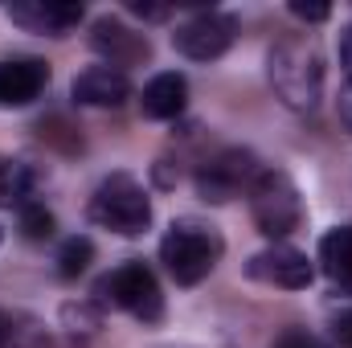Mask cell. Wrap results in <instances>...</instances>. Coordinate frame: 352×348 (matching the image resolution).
I'll return each instance as SVG.
<instances>
[{
	"instance_id": "2",
	"label": "cell",
	"mask_w": 352,
	"mask_h": 348,
	"mask_svg": "<svg viewBox=\"0 0 352 348\" xmlns=\"http://www.w3.org/2000/svg\"><path fill=\"white\" fill-rule=\"evenodd\" d=\"M226 242L213 226L197 221V217H180L168 226V234L160 238V262L180 287H197L221 259Z\"/></svg>"
},
{
	"instance_id": "8",
	"label": "cell",
	"mask_w": 352,
	"mask_h": 348,
	"mask_svg": "<svg viewBox=\"0 0 352 348\" xmlns=\"http://www.w3.org/2000/svg\"><path fill=\"white\" fill-rule=\"evenodd\" d=\"M90 45H94V54H102L107 66H115V70H123V66H140V62L152 58L148 37L135 33V29H127L119 17H98V21L90 25Z\"/></svg>"
},
{
	"instance_id": "3",
	"label": "cell",
	"mask_w": 352,
	"mask_h": 348,
	"mask_svg": "<svg viewBox=\"0 0 352 348\" xmlns=\"http://www.w3.org/2000/svg\"><path fill=\"white\" fill-rule=\"evenodd\" d=\"M94 299L98 307H119V312H131L140 324H160L164 320V295H160V283L152 274V266L140 259L123 262L115 270H107L98 283H94Z\"/></svg>"
},
{
	"instance_id": "4",
	"label": "cell",
	"mask_w": 352,
	"mask_h": 348,
	"mask_svg": "<svg viewBox=\"0 0 352 348\" xmlns=\"http://www.w3.org/2000/svg\"><path fill=\"white\" fill-rule=\"evenodd\" d=\"M90 221L119 238H140L152 226V201L135 176L111 173L90 197Z\"/></svg>"
},
{
	"instance_id": "17",
	"label": "cell",
	"mask_w": 352,
	"mask_h": 348,
	"mask_svg": "<svg viewBox=\"0 0 352 348\" xmlns=\"http://www.w3.org/2000/svg\"><path fill=\"white\" fill-rule=\"evenodd\" d=\"M62 320H66V324H70V332H74V336H78V332H94V328H98V312H94V307H87V303H66V307H62Z\"/></svg>"
},
{
	"instance_id": "21",
	"label": "cell",
	"mask_w": 352,
	"mask_h": 348,
	"mask_svg": "<svg viewBox=\"0 0 352 348\" xmlns=\"http://www.w3.org/2000/svg\"><path fill=\"white\" fill-rule=\"evenodd\" d=\"M274 348H328V345H324V340H316V336H307V332H287Z\"/></svg>"
},
{
	"instance_id": "19",
	"label": "cell",
	"mask_w": 352,
	"mask_h": 348,
	"mask_svg": "<svg viewBox=\"0 0 352 348\" xmlns=\"http://www.w3.org/2000/svg\"><path fill=\"white\" fill-rule=\"evenodd\" d=\"M332 340L340 348H352V307L340 312V316H332Z\"/></svg>"
},
{
	"instance_id": "12",
	"label": "cell",
	"mask_w": 352,
	"mask_h": 348,
	"mask_svg": "<svg viewBox=\"0 0 352 348\" xmlns=\"http://www.w3.org/2000/svg\"><path fill=\"white\" fill-rule=\"evenodd\" d=\"M70 90H74V102H82V107H119L131 98V78L102 62V66L82 70Z\"/></svg>"
},
{
	"instance_id": "18",
	"label": "cell",
	"mask_w": 352,
	"mask_h": 348,
	"mask_svg": "<svg viewBox=\"0 0 352 348\" xmlns=\"http://www.w3.org/2000/svg\"><path fill=\"white\" fill-rule=\"evenodd\" d=\"M291 17H299L303 25H320V21L332 17V8H328V4H303V0H291Z\"/></svg>"
},
{
	"instance_id": "24",
	"label": "cell",
	"mask_w": 352,
	"mask_h": 348,
	"mask_svg": "<svg viewBox=\"0 0 352 348\" xmlns=\"http://www.w3.org/2000/svg\"><path fill=\"white\" fill-rule=\"evenodd\" d=\"M8 320H12V316L0 312V348H8Z\"/></svg>"
},
{
	"instance_id": "10",
	"label": "cell",
	"mask_w": 352,
	"mask_h": 348,
	"mask_svg": "<svg viewBox=\"0 0 352 348\" xmlns=\"http://www.w3.org/2000/svg\"><path fill=\"white\" fill-rule=\"evenodd\" d=\"M8 17H12V25H21L25 33L66 37L70 29H78L82 4H70V0H16V4H8Z\"/></svg>"
},
{
	"instance_id": "26",
	"label": "cell",
	"mask_w": 352,
	"mask_h": 348,
	"mask_svg": "<svg viewBox=\"0 0 352 348\" xmlns=\"http://www.w3.org/2000/svg\"><path fill=\"white\" fill-rule=\"evenodd\" d=\"M0 242H4V230H0Z\"/></svg>"
},
{
	"instance_id": "5",
	"label": "cell",
	"mask_w": 352,
	"mask_h": 348,
	"mask_svg": "<svg viewBox=\"0 0 352 348\" xmlns=\"http://www.w3.org/2000/svg\"><path fill=\"white\" fill-rule=\"evenodd\" d=\"M246 197H250V217H254V226H258L263 238L278 242V238H287V234L299 230L303 201H299L295 180L283 168H263V173L254 176V184H250Z\"/></svg>"
},
{
	"instance_id": "16",
	"label": "cell",
	"mask_w": 352,
	"mask_h": 348,
	"mask_svg": "<svg viewBox=\"0 0 352 348\" xmlns=\"http://www.w3.org/2000/svg\"><path fill=\"white\" fill-rule=\"evenodd\" d=\"M54 230H58V221H54V213L45 205H37V201L21 205V234L29 242H45V238H54Z\"/></svg>"
},
{
	"instance_id": "7",
	"label": "cell",
	"mask_w": 352,
	"mask_h": 348,
	"mask_svg": "<svg viewBox=\"0 0 352 348\" xmlns=\"http://www.w3.org/2000/svg\"><path fill=\"white\" fill-rule=\"evenodd\" d=\"M263 173L258 164H254V156L250 152H242V148H234V152H221L217 160H209L201 173H197V193L205 197V201H234L238 193H250V184H254V176Z\"/></svg>"
},
{
	"instance_id": "13",
	"label": "cell",
	"mask_w": 352,
	"mask_h": 348,
	"mask_svg": "<svg viewBox=\"0 0 352 348\" xmlns=\"http://www.w3.org/2000/svg\"><path fill=\"white\" fill-rule=\"evenodd\" d=\"M184 107H188V78L176 74V70L156 74V78L144 87V94H140V111H144L148 119H176Z\"/></svg>"
},
{
	"instance_id": "20",
	"label": "cell",
	"mask_w": 352,
	"mask_h": 348,
	"mask_svg": "<svg viewBox=\"0 0 352 348\" xmlns=\"http://www.w3.org/2000/svg\"><path fill=\"white\" fill-rule=\"evenodd\" d=\"M127 12H135L140 21H168V12H173V8H168V4H140V0H131V4H127Z\"/></svg>"
},
{
	"instance_id": "25",
	"label": "cell",
	"mask_w": 352,
	"mask_h": 348,
	"mask_svg": "<svg viewBox=\"0 0 352 348\" xmlns=\"http://www.w3.org/2000/svg\"><path fill=\"white\" fill-rule=\"evenodd\" d=\"M4 168H8V160H0V176H4Z\"/></svg>"
},
{
	"instance_id": "11",
	"label": "cell",
	"mask_w": 352,
	"mask_h": 348,
	"mask_svg": "<svg viewBox=\"0 0 352 348\" xmlns=\"http://www.w3.org/2000/svg\"><path fill=\"white\" fill-rule=\"evenodd\" d=\"M50 87V66L41 58H12L0 62V107H29Z\"/></svg>"
},
{
	"instance_id": "9",
	"label": "cell",
	"mask_w": 352,
	"mask_h": 348,
	"mask_svg": "<svg viewBox=\"0 0 352 348\" xmlns=\"http://www.w3.org/2000/svg\"><path fill=\"white\" fill-rule=\"evenodd\" d=\"M246 270H250V279H263V283L287 287V291H303V287H311V279H316L311 259H307L303 250H295V246H283V242H274L270 250L254 254Z\"/></svg>"
},
{
	"instance_id": "22",
	"label": "cell",
	"mask_w": 352,
	"mask_h": 348,
	"mask_svg": "<svg viewBox=\"0 0 352 348\" xmlns=\"http://www.w3.org/2000/svg\"><path fill=\"white\" fill-rule=\"evenodd\" d=\"M340 62H344L349 83H352V25H349V29H340Z\"/></svg>"
},
{
	"instance_id": "1",
	"label": "cell",
	"mask_w": 352,
	"mask_h": 348,
	"mask_svg": "<svg viewBox=\"0 0 352 348\" xmlns=\"http://www.w3.org/2000/svg\"><path fill=\"white\" fill-rule=\"evenodd\" d=\"M266 74H270V87H274L283 107H291L299 115H311L320 107V98H324V54L307 33L283 37L266 58Z\"/></svg>"
},
{
	"instance_id": "14",
	"label": "cell",
	"mask_w": 352,
	"mask_h": 348,
	"mask_svg": "<svg viewBox=\"0 0 352 348\" xmlns=\"http://www.w3.org/2000/svg\"><path fill=\"white\" fill-rule=\"evenodd\" d=\"M320 262H324V274H332L340 287L352 291V226H336V230L324 234Z\"/></svg>"
},
{
	"instance_id": "23",
	"label": "cell",
	"mask_w": 352,
	"mask_h": 348,
	"mask_svg": "<svg viewBox=\"0 0 352 348\" xmlns=\"http://www.w3.org/2000/svg\"><path fill=\"white\" fill-rule=\"evenodd\" d=\"M336 107H340V123L352 131V83L340 90V102H336Z\"/></svg>"
},
{
	"instance_id": "15",
	"label": "cell",
	"mask_w": 352,
	"mask_h": 348,
	"mask_svg": "<svg viewBox=\"0 0 352 348\" xmlns=\"http://www.w3.org/2000/svg\"><path fill=\"white\" fill-rule=\"evenodd\" d=\"M90 262H94V242H90L87 234H74V238H66L62 250H58V274H62V279H78Z\"/></svg>"
},
{
	"instance_id": "6",
	"label": "cell",
	"mask_w": 352,
	"mask_h": 348,
	"mask_svg": "<svg viewBox=\"0 0 352 348\" xmlns=\"http://www.w3.org/2000/svg\"><path fill=\"white\" fill-rule=\"evenodd\" d=\"M238 37V21L230 12H197L192 21L176 25L173 50L188 62H213L221 58Z\"/></svg>"
}]
</instances>
